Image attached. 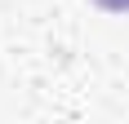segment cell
Segmentation results:
<instances>
[{
    "label": "cell",
    "mask_w": 129,
    "mask_h": 124,
    "mask_svg": "<svg viewBox=\"0 0 129 124\" xmlns=\"http://www.w3.org/2000/svg\"><path fill=\"white\" fill-rule=\"evenodd\" d=\"M103 9H111V13H129V0H98Z\"/></svg>",
    "instance_id": "obj_1"
}]
</instances>
